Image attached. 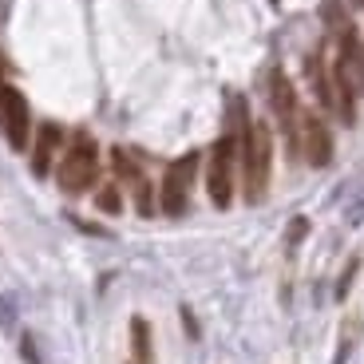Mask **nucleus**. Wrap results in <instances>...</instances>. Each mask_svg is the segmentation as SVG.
Listing matches in <instances>:
<instances>
[{"label": "nucleus", "mask_w": 364, "mask_h": 364, "mask_svg": "<svg viewBox=\"0 0 364 364\" xmlns=\"http://www.w3.org/2000/svg\"><path fill=\"white\" fill-rule=\"evenodd\" d=\"M237 139V166H242V194L246 202H262L273 174V135L265 123H250Z\"/></svg>", "instance_id": "1"}, {"label": "nucleus", "mask_w": 364, "mask_h": 364, "mask_svg": "<svg viewBox=\"0 0 364 364\" xmlns=\"http://www.w3.org/2000/svg\"><path fill=\"white\" fill-rule=\"evenodd\" d=\"M95 178H100V143L87 131H80V135H72V143L64 146V155L55 163V182L64 194L75 198V194H87Z\"/></svg>", "instance_id": "2"}, {"label": "nucleus", "mask_w": 364, "mask_h": 364, "mask_svg": "<svg viewBox=\"0 0 364 364\" xmlns=\"http://www.w3.org/2000/svg\"><path fill=\"white\" fill-rule=\"evenodd\" d=\"M234 166H237V139L226 131L210 146V163H206V191L218 210H226L234 202Z\"/></svg>", "instance_id": "3"}, {"label": "nucleus", "mask_w": 364, "mask_h": 364, "mask_svg": "<svg viewBox=\"0 0 364 364\" xmlns=\"http://www.w3.org/2000/svg\"><path fill=\"white\" fill-rule=\"evenodd\" d=\"M198 151H191V155L174 159L171 166H166L163 174V186H159V206H163V214H171V218H178V214H186V206H191V191H194V178H198Z\"/></svg>", "instance_id": "4"}, {"label": "nucleus", "mask_w": 364, "mask_h": 364, "mask_svg": "<svg viewBox=\"0 0 364 364\" xmlns=\"http://www.w3.org/2000/svg\"><path fill=\"white\" fill-rule=\"evenodd\" d=\"M269 107L277 115V123H282L285 139H289V151L297 155L301 151V107H297V91H293L289 75L282 68L269 72Z\"/></svg>", "instance_id": "5"}, {"label": "nucleus", "mask_w": 364, "mask_h": 364, "mask_svg": "<svg viewBox=\"0 0 364 364\" xmlns=\"http://www.w3.org/2000/svg\"><path fill=\"white\" fill-rule=\"evenodd\" d=\"M0 131H4L12 151H24L32 143V111H28V100L12 83L0 87Z\"/></svg>", "instance_id": "6"}, {"label": "nucleus", "mask_w": 364, "mask_h": 364, "mask_svg": "<svg viewBox=\"0 0 364 364\" xmlns=\"http://www.w3.org/2000/svg\"><path fill=\"white\" fill-rule=\"evenodd\" d=\"M301 155H305L309 166L333 163V135H328L325 119L317 111H301Z\"/></svg>", "instance_id": "7"}, {"label": "nucleus", "mask_w": 364, "mask_h": 364, "mask_svg": "<svg viewBox=\"0 0 364 364\" xmlns=\"http://www.w3.org/2000/svg\"><path fill=\"white\" fill-rule=\"evenodd\" d=\"M60 146H64V131H60V123H40L36 139H32V174H36V178H48V174L55 171Z\"/></svg>", "instance_id": "8"}, {"label": "nucleus", "mask_w": 364, "mask_h": 364, "mask_svg": "<svg viewBox=\"0 0 364 364\" xmlns=\"http://www.w3.org/2000/svg\"><path fill=\"white\" fill-rule=\"evenodd\" d=\"M131 360L155 364V341H151V321L146 317H131Z\"/></svg>", "instance_id": "9"}, {"label": "nucleus", "mask_w": 364, "mask_h": 364, "mask_svg": "<svg viewBox=\"0 0 364 364\" xmlns=\"http://www.w3.org/2000/svg\"><path fill=\"white\" fill-rule=\"evenodd\" d=\"M309 83H313V91H317L321 107L333 111V75H328V68H325L321 55H309Z\"/></svg>", "instance_id": "10"}, {"label": "nucleus", "mask_w": 364, "mask_h": 364, "mask_svg": "<svg viewBox=\"0 0 364 364\" xmlns=\"http://www.w3.org/2000/svg\"><path fill=\"white\" fill-rule=\"evenodd\" d=\"M95 210H103V214H119V210H123V194H119V186H100V191H95Z\"/></svg>", "instance_id": "11"}, {"label": "nucleus", "mask_w": 364, "mask_h": 364, "mask_svg": "<svg viewBox=\"0 0 364 364\" xmlns=\"http://www.w3.org/2000/svg\"><path fill=\"white\" fill-rule=\"evenodd\" d=\"M135 206H139V214H143V218H151V214H155V191H151V182H146V178L135 182Z\"/></svg>", "instance_id": "12"}, {"label": "nucleus", "mask_w": 364, "mask_h": 364, "mask_svg": "<svg viewBox=\"0 0 364 364\" xmlns=\"http://www.w3.org/2000/svg\"><path fill=\"white\" fill-rule=\"evenodd\" d=\"M356 269H360V262L353 257V262H348V269H345V277H341V285H337V297H345V293H348V285H353V273H356Z\"/></svg>", "instance_id": "13"}, {"label": "nucleus", "mask_w": 364, "mask_h": 364, "mask_svg": "<svg viewBox=\"0 0 364 364\" xmlns=\"http://www.w3.org/2000/svg\"><path fill=\"white\" fill-rule=\"evenodd\" d=\"M305 230H309V222H305V218H293V226H289V246H297L301 237H305Z\"/></svg>", "instance_id": "14"}, {"label": "nucleus", "mask_w": 364, "mask_h": 364, "mask_svg": "<svg viewBox=\"0 0 364 364\" xmlns=\"http://www.w3.org/2000/svg\"><path fill=\"white\" fill-rule=\"evenodd\" d=\"M20 353H24V360H28V364H40V360H36V345H32V337L20 341Z\"/></svg>", "instance_id": "15"}, {"label": "nucleus", "mask_w": 364, "mask_h": 364, "mask_svg": "<svg viewBox=\"0 0 364 364\" xmlns=\"http://www.w3.org/2000/svg\"><path fill=\"white\" fill-rule=\"evenodd\" d=\"M356 87L364 91V44H360V52H356Z\"/></svg>", "instance_id": "16"}, {"label": "nucleus", "mask_w": 364, "mask_h": 364, "mask_svg": "<svg viewBox=\"0 0 364 364\" xmlns=\"http://www.w3.org/2000/svg\"><path fill=\"white\" fill-rule=\"evenodd\" d=\"M12 325V305L9 301H0V328H9Z\"/></svg>", "instance_id": "17"}, {"label": "nucleus", "mask_w": 364, "mask_h": 364, "mask_svg": "<svg viewBox=\"0 0 364 364\" xmlns=\"http://www.w3.org/2000/svg\"><path fill=\"white\" fill-rule=\"evenodd\" d=\"M182 325H186V333H191V337H198V325H194V313L191 309H182Z\"/></svg>", "instance_id": "18"}, {"label": "nucleus", "mask_w": 364, "mask_h": 364, "mask_svg": "<svg viewBox=\"0 0 364 364\" xmlns=\"http://www.w3.org/2000/svg\"><path fill=\"white\" fill-rule=\"evenodd\" d=\"M353 4H356V9H360V12H364V0H353Z\"/></svg>", "instance_id": "19"}]
</instances>
